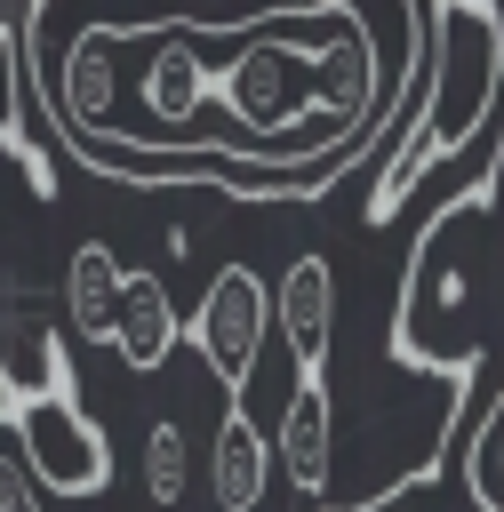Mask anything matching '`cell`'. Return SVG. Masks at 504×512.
I'll list each match as a JSON object with an SVG mask.
<instances>
[{"label":"cell","mask_w":504,"mask_h":512,"mask_svg":"<svg viewBox=\"0 0 504 512\" xmlns=\"http://www.w3.org/2000/svg\"><path fill=\"white\" fill-rule=\"evenodd\" d=\"M408 64L376 56L360 0H272L232 24H88L40 80V120L88 144H184L240 168L352 176Z\"/></svg>","instance_id":"obj_1"},{"label":"cell","mask_w":504,"mask_h":512,"mask_svg":"<svg viewBox=\"0 0 504 512\" xmlns=\"http://www.w3.org/2000/svg\"><path fill=\"white\" fill-rule=\"evenodd\" d=\"M504 160V0H416V72L368 144L360 224H400L440 168L472 184Z\"/></svg>","instance_id":"obj_2"},{"label":"cell","mask_w":504,"mask_h":512,"mask_svg":"<svg viewBox=\"0 0 504 512\" xmlns=\"http://www.w3.org/2000/svg\"><path fill=\"white\" fill-rule=\"evenodd\" d=\"M32 352H40V376L16 392L8 448L24 456V472L40 480V496H56V504H88V496L112 488V440H104V424L80 408L64 336H56V328H32Z\"/></svg>","instance_id":"obj_3"},{"label":"cell","mask_w":504,"mask_h":512,"mask_svg":"<svg viewBox=\"0 0 504 512\" xmlns=\"http://www.w3.org/2000/svg\"><path fill=\"white\" fill-rule=\"evenodd\" d=\"M272 336H280V312H272L264 272H256L248 256L216 264L208 288H200V304H192V344H200L208 376H216L224 392H248V384H256V360H264Z\"/></svg>","instance_id":"obj_4"},{"label":"cell","mask_w":504,"mask_h":512,"mask_svg":"<svg viewBox=\"0 0 504 512\" xmlns=\"http://www.w3.org/2000/svg\"><path fill=\"white\" fill-rule=\"evenodd\" d=\"M272 496H280V448L256 424L248 392H224V416L208 440V504L216 512H272Z\"/></svg>","instance_id":"obj_5"},{"label":"cell","mask_w":504,"mask_h":512,"mask_svg":"<svg viewBox=\"0 0 504 512\" xmlns=\"http://www.w3.org/2000/svg\"><path fill=\"white\" fill-rule=\"evenodd\" d=\"M272 312H280V344H288L296 384L304 376H328V352H336V256H320L304 240L288 256L280 288H272Z\"/></svg>","instance_id":"obj_6"},{"label":"cell","mask_w":504,"mask_h":512,"mask_svg":"<svg viewBox=\"0 0 504 512\" xmlns=\"http://www.w3.org/2000/svg\"><path fill=\"white\" fill-rule=\"evenodd\" d=\"M24 112H40V80H32V8H24V24L0 16V152L16 160V176H24L32 200H56V192H64L56 152H48V136L24 128Z\"/></svg>","instance_id":"obj_7"},{"label":"cell","mask_w":504,"mask_h":512,"mask_svg":"<svg viewBox=\"0 0 504 512\" xmlns=\"http://www.w3.org/2000/svg\"><path fill=\"white\" fill-rule=\"evenodd\" d=\"M120 288H128V264L112 240H80L72 264H64V320L80 344H112L120 336Z\"/></svg>","instance_id":"obj_8"},{"label":"cell","mask_w":504,"mask_h":512,"mask_svg":"<svg viewBox=\"0 0 504 512\" xmlns=\"http://www.w3.org/2000/svg\"><path fill=\"white\" fill-rule=\"evenodd\" d=\"M176 336H184V320H176V304H168V280L128 264V288H120V336H112L120 368H128V376H160L168 352H176Z\"/></svg>","instance_id":"obj_9"},{"label":"cell","mask_w":504,"mask_h":512,"mask_svg":"<svg viewBox=\"0 0 504 512\" xmlns=\"http://www.w3.org/2000/svg\"><path fill=\"white\" fill-rule=\"evenodd\" d=\"M144 504L152 512H184V496H192V432H184V416H160V424H144Z\"/></svg>","instance_id":"obj_10"},{"label":"cell","mask_w":504,"mask_h":512,"mask_svg":"<svg viewBox=\"0 0 504 512\" xmlns=\"http://www.w3.org/2000/svg\"><path fill=\"white\" fill-rule=\"evenodd\" d=\"M392 512H480L472 496H464V480L456 472H440V480H424V488H408Z\"/></svg>","instance_id":"obj_11"},{"label":"cell","mask_w":504,"mask_h":512,"mask_svg":"<svg viewBox=\"0 0 504 512\" xmlns=\"http://www.w3.org/2000/svg\"><path fill=\"white\" fill-rule=\"evenodd\" d=\"M16 392H24V376H16L8 352H0V432H8V416H16Z\"/></svg>","instance_id":"obj_12"}]
</instances>
